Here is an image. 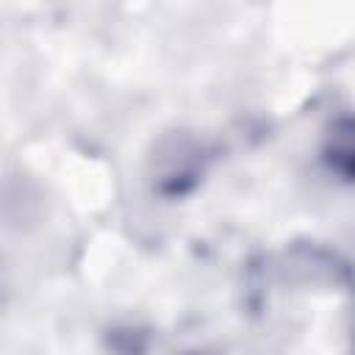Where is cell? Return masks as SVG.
Segmentation results:
<instances>
[{"label": "cell", "instance_id": "cell-1", "mask_svg": "<svg viewBox=\"0 0 355 355\" xmlns=\"http://www.w3.org/2000/svg\"><path fill=\"white\" fill-rule=\"evenodd\" d=\"M211 166V147L191 130H166L150 150L147 180L161 200H186L194 194Z\"/></svg>", "mask_w": 355, "mask_h": 355}, {"label": "cell", "instance_id": "cell-2", "mask_svg": "<svg viewBox=\"0 0 355 355\" xmlns=\"http://www.w3.org/2000/svg\"><path fill=\"white\" fill-rule=\"evenodd\" d=\"M288 258H291V269H297L302 277L355 291V266L341 252L322 247L316 241H305V244H294Z\"/></svg>", "mask_w": 355, "mask_h": 355}, {"label": "cell", "instance_id": "cell-3", "mask_svg": "<svg viewBox=\"0 0 355 355\" xmlns=\"http://www.w3.org/2000/svg\"><path fill=\"white\" fill-rule=\"evenodd\" d=\"M322 164L344 183H355V114H338L322 133Z\"/></svg>", "mask_w": 355, "mask_h": 355}, {"label": "cell", "instance_id": "cell-4", "mask_svg": "<svg viewBox=\"0 0 355 355\" xmlns=\"http://www.w3.org/2000/svg\"><path fill=\"white\" fill-rule=\"evenodd\" d=\"M180 355H214L211 349H200V347H194V349H186V352H180Z\"/></svg>", "mask_w": 355, "mask_h": 355}, {"label": "cell", "instance_id": "cell-5", "mask_svg": "<svg viewBox=\"0 0 355 355\" xmlns=\"http://www.w3.org/2000/svg\"><path fill=\"white\" fill-rule=\"evenodd\" d=\"M352 355H355V338H352Z\"/></svg>", "mask_w": 355, "mask_h": 355}]
</instances>
